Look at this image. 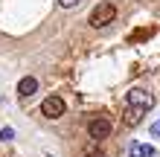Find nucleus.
Segmentation results:
<instances>
[{
	"label": "nucleus",
	"mask_w": 160,
	"mask_h": 157,
	"mask_svg": "<svg viewBox=\"0 0 160 157\" xmlns=\"http://www.w3.org/2000/svg\"><path fill=\"white\" fill-rule=\"evenodd\" d=\"M111 21H117V6L114 3H99L90 12V23L96 26V29H99V26H108Z\"/></svg>",
	"instance_id": "1"
},
{
	"label": "nucleus",
	"mask_w": 160,
	"mask_h": 157,
	"mask_svg": "<svg viewBox=\"0 0 160 157\" xmlns=\"http://www.w3.org/2000/svg\"><path fill=\"white\" fill-rule=\"evenodd\" d=\"M125 99H128V105H137V108H143V110H152L154 108V93L146 90V87H131Z\"/></svg>",
	"instance_id": "2"
},
{
	"label": "nucleus",
	"mask_w": 160,
	"mask_h": 157,
	"mask_svg": "<svg viewBox=\"0 0 160 157\" xmlns=\"http://www.w3.org/2000/svg\"><path fill=\"white\" fill-rule=\"evenodd\" d=\"M64 110H67V105H64L61 96H47L41 102V114L47 119H58V116H64Z\"/></svg>",
	"instance_id": "3"
},
{
	"label": "nucleus",
	"mask_w": 160,
	"mask_h": 157,
	"mask_svg": "<svg viewBox=\"0 0 160 157\" xmlns=\"http://www.w3.org/2000/svg\"><path fill=\"white\" fill-rule=\"evenodd\" d=\"M111 119H105V116H96V119H90L88 122V134H90V140H105V137H111Z\"/></svg>",
	"instance_id": "4"
},
{
	"label": "nucleus",
	"mask_w": 160,
	"mask_h": 157,
	"mask_svg": "<svg viewBox=\"0 0 160 157\" xmlns=\"http://www.w3.org/2000/svg\"><path fill=\"white\" fill-rule=\"evenodd\" d=\"M35 90H38V79L35 76H23L21 81H18V93L21 96H32Z\"/></svg>",
	"instance_id": "5"
},
{
	"label": "nucleus",
	"mask_w": 160,
	"mask_h": 157,
	"mask_svg": "<svg viewBox=\"0 0 160 157\" xmlns=\"http://www.w3.org/2000/svg\"><path fill=\"white\" fill-rule=\"evenodd\" d=\"M128 157H154V145H146V143H134L128 149Z\"/></svg>",
	"instance_id": "6"
},
{
	"label": "nucleus",
	"mask_w": 160,
	"mask_h": 157,
	"mask_svg": "<svg viewBox=\"0 0 160 157\" xmlns=\"http://www.w3.org/2000/svg\"><path fill=\"white\" fill-rule=\"evenodd\" d=\"M143 114H146L143 108L128 105V110H125V125H140V122H143Z\"/></svg>",
	"instance_id": "7"
},
{
	"label": "nucleus",
	"mask_w": 160,
	"mask_h": 157,
	"mask_svg": "<svg viewBox=\"0 0 160 157\" xmlns=\"http://www.w3.org/2000/svg\"><path fill=\"white\" fill-rule=\"evenodd\" d=\"M79 3H82V0H58L61 9H73V6H79Z\"/></svg>",
	"instance_id": "8"
},
{
	"label": "nucleus",
	"mask_w": 160,
	"mask_h": 157,
	"mask_svg": "<svg viewBox=\"0 0 160 157\" xmlns=\"http://www.w3.org/2000/svg\"><path fill=\"white\" fill-rule=\"evenodd\" d=\"M12 137H15L12 128H3V131H0V140H12Z\"/></svg>",
	"instance_id": "9"
},
{
	"label": "nucleus",
	"mask_w": 160,
	"mask_h": 157,
	"mask_svg": "<svg viewBox=\"0 0 160 157\" xmlns=\"http://www.w3.org/2000/svg\"><path fill=\"white\" fill-rule=\"evenodd\" d=\"M152 134H154V137H160V122H154V125H152Z\"/></svg>",
	"instance_id": "10"
}]
</instances>
